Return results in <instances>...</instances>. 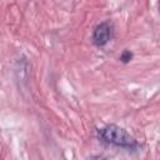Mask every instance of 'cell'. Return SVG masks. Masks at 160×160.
Listing matches in <instances>:
<instances>
[{
	"label": "cell",
	"instance_id": "cell-1",
	"mask_svg": "<svg viewBox=\"0 0 160 160\" xmlns=\"http://www.w3.org/2000/svg\"><path fill=\"white\" fill-rule=\"evenodd\" d=\"M100 138L112 145L122 146V148H131L135 145V140L132 136H130L122 128H119L116 125H108L99 130Z\"/></svg>",
	"mask_w": 160,
	"mask_h": 160
},
{
	"label": "cell",
	"instance_id": "cell-2",
	"mask_svg": "<svg viewBox=\"0 0 160 160\" xmlns=\"http://www.w3.org/2000/svg\"><path fill=\"white\" fill-rule=\"evenodd\" d=\"M111 35H112V26H111V24L108 22V21L101 22V24H99L94 29L92 42L96 46H102V45H105L110 40Z\"/></svg>",
	"mask_w": 160,
	"mask_h": 160
},
{
	"label": "cell",
	"instance_id": "cell-3",
	"mask_svg": "<svg viewBox=\"0 0 160 160\" xmlns=\"http://www.w3.org/2000/svg\"><path fill=\"white\" fill-rule=\"evenodd\" d=\"M131 56H132V55H131V52H130V51H128V50H125V51L121 54L120 59H121L124 62H128V61L131 59Z\"/></svg>",
	"mask_w": 160,
	"mask_h": 160
}]
</instances>
